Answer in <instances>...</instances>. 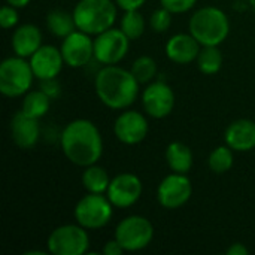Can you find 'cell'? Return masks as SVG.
<instances>
[{"instance_id":"1","label":"cell","mask_w":255,"mask_h":255,"mask_svg":"<svg viewBox=\"0 0 255 255\" xmlns=\"http://www.w3.org/2000/svg\"><path fill=\"white\" fill-rule=\"evenodd\" d=\"M60 146L64 157L78 167L99 163L103 155V137L99 127L85 118L66 124L60 134Z\"/></svg>"},{"instance_id":"2","label":"cell","mask_w":255,"mask_h":255,"mask_svg":"<svg viewBox=\"0 0 255 255\" xmlns=\"http://www.w3.org/2000/svg\"><path fill=\"white\" fill-rule=\"evenodd\" d=\"M96 96L109 109H128L139 97L140 84L131 73L117 64L103 66L94 78Z\"/></svg>"},{"instance_id":"3","label":"cell","mask_w":255,"mask_h":255,"mask_svg":"<svg viewBox=\"0 0 255 255\" xmlns=\"http://www.w3.org/2000/svg\"><path fill=\"white\" fill-rule=\"evenodd\" d=\"M188 31L202 46H220L229 37L230 19L223 9L203 6L190 16Z\"/></svg>"},{"instance_id":"4","label":"cell","mask_w":255,"mask_h":255,"mask_svg":"<svg viewBox=\"0 0 255 255\" xmlns=\"http://www.w3.org/2000/svg\"><path fill=\"white\" fill-rule=\"evenodd\" d=\"M118 9L120 7L115 0H79L72 13L78 30L97 36L99 33L114 27Z\"/></svg>"},{"instance_id":"5","label":"cell","mask_w":255,"mask_h":255,"mask_svg":"<svg viewBox=\"0 0 255 255\" xmlns=\"http://www.w3.org/2000/svg\"><path fill=\"white\" fill-rule=\"evenodd\" d=\"M34 73L27 58L19 55L7 57L0 64V93L4 97H22L31 90Z\"/></svg>"},{"instance_id":"6","label":"cell","mask_w":255,"mask_h":255,"mask_svg":"<svg viewBox=\"0 0 255 255\" xmlns=\"http://www.w3.org/2000/svg\"><path fill=\"white\" fill-rule=\"evenodd\" d=\"M73 217L84 229L99 230L111 223L114 217V205L106 194L87 193L78 200L73 209Z\"/></svg>"},{"instance_id":"7","label":"cell","mask_w":255,"mask_h":255,"mask_svg":"<svg viewBox=\"0 0 255 255\" xmlns=\"http://www.w3.org/2000/svg\"><path fill=\"white\" fill-rule=\"evenodd\" d=\"M48 253L52 255H84L90 250V236L87 229L76 224H63L55 227L46 241Z\"/></svg>"},{"instance_id":"8","label":"cell","mask_w":255,"mask_h":255,"mask_svg":"<svg viewBox=\"0 0 255 255\" xmlns=\"http://www.w3.org/2000/svg\"><path fill=\"white\" fill-rule=\"evenodd\" d=\"M114 238L120 242L126 253H137L148 248L152 242L154 226L142 215H130L118 223Z\"/></svg>"},{"instance_id":"9","label":"cell","mask_w":255,"mask_h":255,"mask_svg":"<svg viewBox=\"0 0 255 255\" xmlns=\"http://www.w3.org/2000/svg\"><path fill=\"white\" fill-rule=\"evenodd\" d=\"M193 196V184L185 173H169L157 187V202L167 211L185 206Z\"/></svg>"},{"instance_id":"10","label":"cell","mask_w":255,"mask_h":255,"mask_svg":"<svg viewBox=\"0 0 255 255\" xmlns=\"http://www.w3.org/2000/svg\"><path fill=\"white\" fill-rule=\"evenodd\" d=\"M130 39L121 28L111 27L94 37V58L103 66L118 64L130 49Z\"/></svg>"},{"instance_id":"11","label":"cell","mask_w":255,"mask_h":255,"mask_svg":"<svg viewBox=\"0 0 255 255\" xmlns=\"http://www.w3.org/2000/svg\"><path fill=\"white\" fill-rule=\"evenodd\" d=\"M140 100L145 114L154 120H163L169 117L176 102L172 87L163 81H152L146 84L140 94Z\"/></svg>"},{"instance_id":"12","label":"cell","mask_w":255,"mask_h":255,"mask_svg":"<svg viewBox=\"0 0 255 255\" xmlns=\"http://www.w3.org/2000/svg\"><path fill=\"white\" fill-rule=\"evenodd\" d=\"M143 193V184L134 173L124 172L111 179L106 191L108 199L118 209H128L139 202Z\"/></svg>"},{"instance_id":"13","label":"cell","mask_w":255,"mask_h":255,"mask_svg":"<svg viewBox=\"0 0 255 255\" xmlns=\"http://www.w3.org/2000/svg\"><path fill=\"white\" fill-rule=\"evenodd\" d=\"M149 124L142 112L124 109L114 123V134L124 145H137L148 136Z\"/></svg>"},{"instance_id":"14","label":"cell","mask_w":255,"mask_h":255,"mask_svg":"<svg viewBox=\"0 0 255 255\" xmlns=\"http://www.w3.org/2000/svg\"><path fill=\"white\" fill-rule=\"evenodd\" d=\"M60 49L66 66L81 69L94 58V39L88 33L75 30L63 39Z\"/></svg>"},{"instance_id":"15","label":"cell","mask_w":255,"mask_h":255,"mask_svg":"<svg viewBox=\"0 0 255 255\" xmlns=\"http://www.w3.org/2000/svg\"><path fill=\"white\" fill-rule=\"evenodd\" d=\"M28 61L36 79L39 81L57 79V76L63 70V66L66 64L61 49L54 45H42L28 58Z\"/></svg>"},{"instance_id":"16","label":"cell","mask_w":255,"mask_h":255,"mask_svg":"<svg viewBox=\"0 0 255 255\" xmlns=\"http://www.w3.org/2000/svg\"><path fill=\"white\" fill-rule=\"evenodd\" d=\"M202 45L199 40L188 33H178L169 37L164 45V52L167 58L175 64H190L197 60Z\"/></svg>"},{"instance_id":"17","label":"cell","mask_w":255,"mask_h":255,"mask_svg":"<svg viewBox=\"0 0 255 255\" xmlns=\"http://www.w3.org/2000/svg\"><path fill=\"white\" fill-rule=\"evenodd\" d=\"M10 137L21 149H31L40 137V127L36 118L28 117L22 111L16 112L10 120Z\"/></svg>"},{"instance_id":"18","label":"cell","mask_w":255,"mask_h":255,"mask_svg":"<svg viewBox=\"0 0 255 255\" xmlns=\"http://www.w3.org/2000/svg\"><path fill=\"white\" fill-rule=\"evenodd\" d=\"M224 140L226 145L238 152L255 149V121L248 118L232 121L224 131Z\"/></svg>"},{"instance_id":"19","label":"cell","mask_w":255,"mask_h":255,"mask_svg":"<svg viewBox=\"0 0 255 255\" xmlns=\"http://www.w3.org/2000/svg\"><path fill=\"white\" fill-rule=\"evenodd\" d=\"M10 46L15 55L30 58L42 46L40 28L30 22L16 25L10 37Z\"/></svg>"},{"instance_id":"20","label":"cell","mask_w":255,"mask_h":255,"mask_svg":"<svg viewBox=\"0 0 255 255\" xmlns=\"http://www.w3.org/2000/svg\"><path fill=\"white\" fill-rule=\"evenodd\" d=\"M164 157H166V163H167L169 169L175 173L188 175V172L191 170V167L194 164V157H193L191 148L187 143L179 142V140L170 142L167 145Z\"/></svg>"},{"instance_id":"21","label":"cell","mask_w":255,"mask_h":255,"mask_svg":"<svg viewBox=\"0 0 255 255\" xmlns=\"http://www.w3.org/2000/svg\"><path fill=\"white\" fill-rule=\"evenodd\" d=\"M45 24H46V28L55 37H60V39H64L66 36H69L70 33L78 30L73 13H70L64 9L49 10L45 18Z\"/></svg>"},{"instance_id":"22","label":"cell","mask_w":255,"mask_h":255,"mask_svg":"<svg viewBox=\"0 0 255 255\" xmlns=\"http://www.w3.org/2000/svg\"><path fill=\"white\" fill-rule=\"evenodd\" d=\"M111 179L106 169H103L102 166L91 164L84 167L81 181H82V187L87 190V193H96V194H106Z\"/></svg>"},{"instance_id":"23","label":"cell","mask_w":255,"mask_h":255,"mask_svg":"<svg viewBox=\"0 0 255 255\" xmlns=\"http://www.w3.org/2000/svg\"><path fill=\"white\" fill-rule=\"evenodd\" d=\"M51 97L40 88V90H30L27 94L22 96L21 111L31 118H42L48 114L51 108Z\"/></svg>"},{"instance_id":"24","label":"cell","mask_w":255,"mask_h":255,"mask_svg":"<svg viewBox=\"0 0 255 255\" xmlns=\"http://www.w3.org/2000/svg\"><path fill=\"white\" fill-rule=\"evenodd\" d=\"M196 63L203 75H215L221 70L224 57L218 46H202Z\"/></svg>"},{"instance_id":"25","label":"cell","mask_w":255,"mask_h":255,"mask_svg":"<svg viewBox=\"0 0 255 255\" xmlns=\"http://www.w3.org/2000/svg\"><path fill=\"white\" fill-rule=\"evenodd\" d=\"M233 164H235V155H233V149L229 145L217 146L214 151H211L208 157V167L215 175H224L230 172Z\"/></svg>"},{"instance_id":"26","label":"cell","mask_w":255,"mask_h":255,"mask_svg":"<svg viewBox=\"0 0 255 255\" xmlns=\"http://www.w3.org/2000/svg\"><path fill=\"white\" fill-rule=\"evenodd\" d=\"M120 28L131 42L140 39L145 33V18L140 10H124L120 19Z\"/></svg>"},{"instance_id":"27","label":"cell","mask_w":255,"mask_h":255,"mask_svg":"<svg viewBox=\"0 0 255 255\" xmlns=\"http://www.w3.org/2000/svg\"><path fill=\"white\" fill-rule=\"evenodd\" d=\"M131 73L134 75V78L139 81L140 85H146L149 82L154 81V78L157 76V72H158V66H157V61L149 57V55H140L137 57L133 64H131Z\"/></svg>"},{"instance_id":"28","label":"cell","mask_w":255,"mask_h":255,"mask_svg":"<svg viewBox=\"0 0 255 255\" xmlns=\"http://www.w3.org/2000/svg\"><path fill=\"white\" fill-rule=\"evenodd\" d=\"M172 15L167 9H164L163 6L160 9H155L151 16H149V27L155 31V33H164L170 28L172 25Z\"/></svg>"},{"instance_id":"29","label":"cell","mask_w":255,"mask_h":255,"mask_svg":"<svg viewBox=\"0 0 255 255\" xmlns=\"http://www.w3.org/2000/svg\"><path fill=\"white\" fill-rule=\"evenodd\" d=\"M197 0H160V4L170 13H185L196 6Z\"/></svg>"},{"instance_id":"30","label":"cell","mask_w":255,"mask_h":255,"mask_svg":"<svg viewBox=\"0 0 255 255\" xmlns=\"http://www.w3.org/2000/svg\"><path fill=\"white\" fill-rule=\"evenodd\" d=\"M18 9L10 6V4H4L0 10V25L4 28V30H9V28H13L16 27L18 24Z\"/></svg>"},{"instance_id":"31","label":"cell","mask_w":255,"mask_h":255,"mask_svg":"<svg viewBox=\"0 0 255 255\" xmlns=\"http://www.w3.org/2000/svg\"><path fill=\"white\" fill-rule=\"evenodd\" d=\"M126 253L124 248L120 245V242L114 238L108 242H105L103 248H102V254L103 255H123Z\"/></svg>"},{"instance_id":"32","label":"cell","mask_w":255,"mask_h":255,"mask_svg":"<svg viewBox=\"0 0 255 255\" xmlns=\"http://www.w3.org/2000/svg\"><path fill=\"white\" fill-rule=\"evenodd\" d=\"M42 84V90L51 97V99H55L58 94H60V85L57 84L55 79H48V81H40Z\"/></svg>"},{"instance_id":"33","label":"cell","mask_w":255,"mask_h":255,"mask_svg":"<svg viewBox=\"0 0 255 255\" xmlns=\"http://www.w3.org/2000/svg\"><path fill=\"white\" fill-rule=\"evenodd\" d=\"M115 3L121 10H136L140 9L146 3V0H115Z\"/></svg>"},{"instance_id":"34","label":"cell","mask_w":255,"mask_h":255,"mask_svg":"<svg viewBox=\"0 0 255 255\" xmlns=\"http://www.w3.org/2000/svg\"><path fill=\"white\" fill-rule=\"evenodd\" d=\"M226 254L229 255H248L250 254V250L244 245V244H232L227 250H226Z\"/></svg>"},{"instance_id":"35","label":"cell","mask_w":255,"mask_h":255,"mask_svg":"<svg viewBox=\"0 0 255 255\" xmlns=\"http://www.w3.org/2000/svg\"><path fill=\"white\" fill-rule=\"evenodd\" d=\"M30 1H31V0H6L7 4H10V6H13V7H16V9H22V7H25V6H28Z\"/></svg>"},{"instance_id":"36","label":"cell","mask_w":255,"mask_h":255,"mask_svg":"<svg viewBox=\"0 0 255 255\" xmlns=\"http://www.w3.org/2000/svg\"><path fill=\"white\" fill-rule=\"evenodd\" d=\"M46 253H43V251H28V253H25V255H45Z\"/></svg>"}]
</instances>
